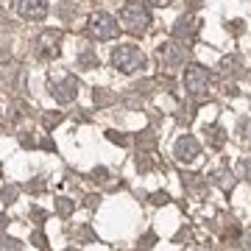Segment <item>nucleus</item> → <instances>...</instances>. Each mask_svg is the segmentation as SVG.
Listing matches in <instances>:
<instances>
[{
  "label": "nucleus",
  "mask_w": 251,
  "mask_h": 251,
  "mask_svg": "<svg viewBox=\"0 0 251 251\" xmlns=\"http://www.w3.org/2000/svg\"><path fill=\"white\" fill-rule=\"evenodd\" d=\"M176 151H179V159H193V156H196V151H198V145L193 143V140H181Z\"/></svg>",
  "instance_id": "nucleus-6"
},
{
  "label": "nucleus",
  "mask_w": 251,
  "mask_h": 251,
  "mask_svg": "<svg viewBox=\"0 0 251 251\" xmlns=\"http://www.w3.org/2000/svg\"><path fill=\"white\" fill-rule=\"evenodd\" d=\"M120 23H123L126 31H131V34H143L148 23H151V14L145 9L143 3H126L123 9H120Z\"/></svg>",
  "instance_id": "nucleus-1"
},
{
  "label": "nucleus",
  "mask_w": 251,
  "mask_h": 251,
  "mask_svg": "<svg viewBox=\"0 0 251 251\" xmlns=\"http://www.w3.org/2000/svg\"><path fill=\"white\" fill-rule=\"evenodd\" d=\"M112 62H115V67H120L123 73H134L145 64V56L140 53V48H134V45H120V48H115Z\"/></svg>",
  "instance_id": "nucleus-2"
},
{
  "label": "nucleus",
  "mask_w": 251,
  "mask_h": 251,
  "mask_svg": "<svg viewBox=\"0 0 251 251\" xmlns=\"http://www.w3.org/2000/svg\"><path fill=\"white\" fill-rule=\"evenodd\" d=\"M17 11L28 20H42L48 11V3L45 0H17Z\"/></svg>",
  "instance_id": "nucleus-4"
},
{
  "label": "nucleus",
  "mask_w": 251,
  "mask_h": 251,
  "mask_svg": "<svg viewBox=\"0 0 251 251\" xmlns=\"http://www.w3.org/2000/svg\"><path fill=\"white\" fill-rule=\"evenodd\" d=\"M184 81H187V90L190 92H204L206 90V84H209V75H206L201 67H190L187 73H184Z\"/></svg>",
  "instance_id": "nucleus-5"
},
{
  "label": "nucleus",
  "mask_w": 251,
  "mask_h": 251,
  "mask_svg": "<svg viewBox=\"0 0 251 251\" xmlns=\"http://www.w3.org/2000/svg\"><path fill=\"white\" fill-rule=\"evenodd\" d=\"M90 34L95 36V39H112V36L117 34V23L112 14H106V11H95L90 17Z\"/></svg>",
  "instance_id": "nucleus-3"
}]
</instances>
